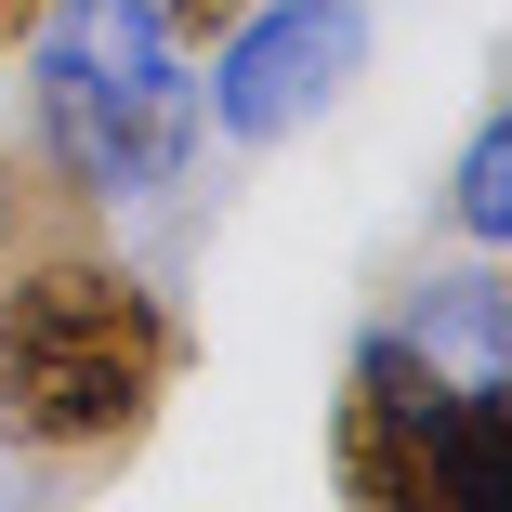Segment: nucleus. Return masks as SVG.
I'll list each match as a JSON object with an SVG mask.
<instances>
[{
  "mask_svg": "<svg viewBox=\"0 0 512 512\" xmlns=\"http://www.w3.org/2000/svg\"><path fill=\"white\" fill-rule=\"evenodd\" d=\"M447 211H460V237H512V132L499 119H473V145H460V197H447Z\"/></svg>",
  "mask_w": 512,
  "mask_h": 512,
  "instance_id": "0eeeda50",
  "label": "nucleus"
},
{
  "mask_svg": "<svg viewBox=\"0 0 512 512\" xmlns=\"http://www.w3.org/2000/svg\"><path fill=\"white\" fill-rule=\"evenodd\" d=\"M27 92H40V158L92 211L184 184L197 158V79L145 0H53L27 27Z\"/></svg>",
  "mask_w": 512,
  "mask_h": 512,
  "instance_id": "f03ea898",
  "label": "nucleus"
},
{
  "mask_svg": "<svg viewBox=\"0 0 512 512\" xmlns=\"http://www.w3.org/2000/svg\"><path fill=\"white\" fill-rule=\"evenodd\" d=\"M184 368L171 302L106 250H40L0 276V447L27 460H132Z\"/></svg>",
  "mask_w": 512,
  "mask_h": 512,
  "instance_id": "f257e3e1",
  "label": "nucleus"
},
{
  "mask_svg": "<svg viewBox=\"0 0 512 512\" xmlns=\"http://www.w3.org/2000/svg\"><path fill=\"white\" fill-rule=\"evenodd\" d=\"M355 66H368V0H276V14H237L211 40L197 119L224 145H289L316 106H342Z\"/></svg>",
  "mask_w": 512,
  "mask_h": 512,
  "instance_id": "7ed1b4c3",
  "label": "nucleus"
},
{
  "mask_svg": "<svg viewBox=\"0 0 512 512\" xmlns=\"http://www.w3.org/2000/svg\"><path fill=\"white\" fill-rule=\"evenodd\" d=\"M434 512H512V381L499 368L434 394Z\"/></svg>",
  "mask_w": 512,
  "mask_h": 512,
  "instance_id": "39448f33",
  "label": "nucleus"
},
{
  "mask_svg": "<svg viewBox=\"0 0 512 512\" xmlns=\"http://www.w3.org/2000/svg\"><path fill=\"white\" fill-rule=\"evenodd\" d=\"M421 342H460L473 368H499V276H447V302H421Z\"/></svg>",
  "mask_w": 512,
  "mask_h": 512,
  "instance_id": "6e6552de",
  "label": "nucleus"
},
{
  "mask_svg": "<svg viewBox=\"0 0 512 512\" xmlns=\"http://www.w3.org/2000/svg\"><path fill=\"white\" fill-rule=\"evenodd\" d=\"M145 14L171 27V53H211V40H224V27L250 14V0H145Z\"/></svg>",
  "mask_w": 512,
  "mask_h": 512,
  "instance_id": "1a4fd4ad",
  "label": "nucleus"
},
{
  "mask_svg": "<svg viewBox=\"0 0 512 512\" xmlns=\"http://www.w3.org/2000/svg\"><path fill=\"white\" fill-rule=\"evenodd\" d=\"M53 14V0H0V53H27V27Z\"/></svg>",
  "mask_w": 512,
  "mask_h": 512,
  "instance_id": "9d476101",
  "label": "nucleus"
},
{
  "mask_svg": "<svg viewBox=\"0 0 512 512\" xmlns=\"http://www.w3.org/2000/svg\"><path fill=\"white\" fill-rule=\"evenodd\" d=\"M434 394H447V355L421 329H355L342 407H329V473L355 512H434Z\"/></svg>",
  "mask_w": 512,
  "mask_h": 512,
  "instance_id": "20e7f679",
  "label": "nucleus"
},
{
  "mask_svg": "<svg viewBox=\"0 0 512 512\" xmlns=\"http://www.w3.org/2000/svg\"><path fill=\"white\" fill-rule=\"evenodd\" d=\"M40 250H92V197L40 145H0V276L40 263Z\"/></svg>",
  "mask_w": 512,
  "mask_h": 512,
  "instance_id": "423d86ee",
  "label": "nucleus"
}]
</instances>
